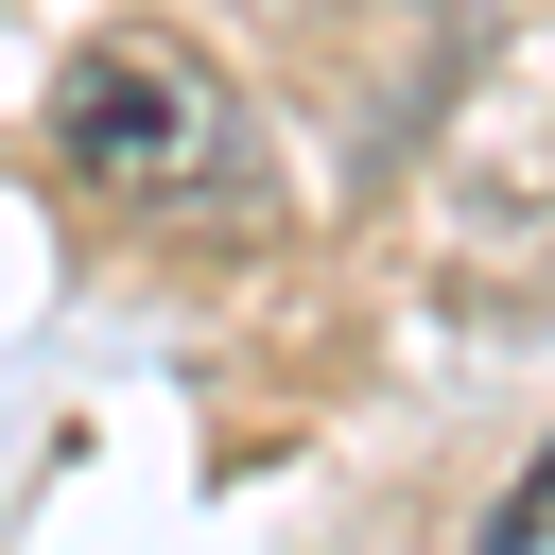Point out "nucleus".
Returning <instances> with one entry per match:
<instances>
[{
  "label": "nucleus",
  "mask_w": 555,
  "mask_h": 555,
  "mask_svg": "<svg viewBox=\"0 0 555 555\" xmlns=\"http://www.w3.org/2000/svg\"><path fill=\"white\" fill-rule=\"evenodd\" d=\"M52 156H69L104 208H208V191H243L260 121H243V87H225L208 35H173V17H104V35L52 69Z\"/></svg>",
  "instance_id": "obj_1"
}]
</instances>
